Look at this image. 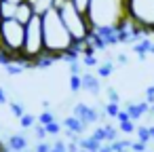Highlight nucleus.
<instances>
[{"mask_svg": "<svg viewBox=\"0 0 154 152\" xmlns=\"http://www.w3.org/2000/svg\"><path fill=\"white\" fill-rule=\"evenodd\" d=\"M150 55H154V45H152V49H150Z\"/></svg>", "mask_w": 154, "mask_h": 152, "instance_id": "37", "label": "nucleus"}, {"mask_svg": "<svg viewBox=\"0 0 154 152\" xmlns=\"http://www.w3.org/2000/svg\"><path fill=\"white\" fill-rule=\"evenodd\" d=\"M152 45H154V42L150 40V36H146V38H141L139 42L131 45V49H133V53H135V55H137V57L143 61V59L150 55V49H152Z\"/></svg>", "mask_w": 154, "mask_h": 152, "instance_id": "11", "label": "nucleus"}, {"mask_svg": "<svg viewBox=\"0 0 154 152\" xmlns=\"http://www.w3.org/2000/svg\"><path fill=\"white\" fill-rule=\"evenodd\" d=\"M116 120H118V123H122V120H131V116H129L127 110H120V114L116 116Z\"/></svg>", "mask_w": 154, "mask_h": 152, "instance_id": "32", "label": "nucleus"}, {"mask_svg": "<svg viewBox=\"0 0 154 152\" xmlns=\"http://www.w3.org/2000/svg\"><path fill=\"white\" fill-rule=\"evenodd\" d=\"M135 135H137V139H139V141H143V144H150V141H152L150 127H146V125H139V127H137V131H135Z\"/></svg>", "mask_w": 154, "mask_h": 152, "instance_id": "18", "label": "nucleus"}, {"mask_svg": "<svg viewBox=\"0 0 154 152\" xmlns=\"http://www.w3.org/2000/svg\"><path fill=\"white\" fill-rule=\"evenodd\" d=\"M51 150H53V146L47 144V141H38L36 148H34V152H51Z\"/></svg>", "mask_w": 154, "mask_h": 152, "instance_id": "30", "label": "nucleus"}, {"mask_svg": "<svg viewBox=\"0 0 154 152\" xmlns=\"http://www.w3.org/2000/svg\"><path fill=\"white\" fill-rule=\"evenodd\" d=\"M5 2H13V5H21V2H26V0H5Z\"/></svg>", "mask_w": 154, "mask_h": 152, "instance_id": "35", "label": "nucleus"}, {"mask_svg": "<svg viewBox=\"0 0 154 152\" xmlns=\"http://www.w3.org/2000/svg\"><path fill=\"white\" fill-rule=\"evenodd\" d=\"M2 21H5V19H2V15H0V26H2Z\"/></svg>", "mask_w": 154, "mask_h": 152, "instance_id": "38", "label": "nucleus"}, {"mask_svg": "<svg viewBox=\"0 0 154 152\" xmlns=\"http://www.w3.org/2000/svg\"><path fill=\"white\" fill-rule=\"evenodd\" d=\"M70 2H72L80 13H87V11H89V7H91V0H70Z\"/></svg>", "mask_w": 154, "mask_h": 152, "instance_id": "25", "label": "nucleus"}, {"mask_svg": "<svg viewBox=\"0 0 154 152\" xmlns=\"http://www.w3.org/2000/svg\"><path fill=\"white\" fill-rule=\"evenodd\" d=\"M59 15H61L63 23H66V28H68V32L72 34V38H74L76 45H85V42L91 38L93 28H91V21H89L87 13H80V11L70 2V0L63 5V9L59 11Z\"/></svg>", "mask_w": 154, "mask_h": 152, "instance_id": "5", "label": "nucleus"}, {"mask_svg": "<svg viewBox=\"0 0 154 152\" xmlns=\"http://www.w3.org/2000/svg\"><path fill=\"white\" fill-rule=\"evenodd\" d=\"M80 61H82L87 68H97V66L101 64V61L97 59V55H82V57H80Z\"/></svg>", "mask_w": 154, "mask_h": 152, "instance_id": "24", "label": "nucleus"}, {"mask_svg": "<svg viewBox=\"0 0 154 152\" xmlns=\"http://www.w3.org/2000/svg\"><path fill=\"white\" fill-rule=\"evenodd\" d=\"M9 110H11V114H13L15 118H21V116L26 114V108H23L21 101H9Z\"/></svg>", "mask_w": 154, "mask_h": 152, "instance_id": "22", "label": "nucleus"}, {"mask_svg": "<svg viewBox=\"0 0 154 152\" xmlns=\"http://www.w3.org/2000/svg\"><path fill=\"white\" fill-rule=\"evenodd\" d=\"M19 125H21V129H32V127H36L38 125V116H34V114H23L21 118H19Z\"/></svg>", "mask_w": 154, "mask_h": 152, "instance_id": "17", "label": "nucleus"}, {"mask_svg": "<svg viewBox=\"0 0 154 152\" xmlns=\"http://www.w3.org/2000/svg\"><path fill=\"white\" fill-rule=\"evenodd\" d=\"M7 146H9V150H13V152H26V148H28V139H26L23 133H15V135H9Z\"/></svg>", "mask_w": 154, "mask_h": 152, "instance_id": "12", "label": "nucleus"}, {"mask_svg": "<svg viewBox=\"0 0 154 152\" xmlns=\"http://www.w3.org/2000/svg\"><path fill=\"white\" fill-rule=\"evenodd\" d=\"M0 15H2V19H15V15H17V5L0 0Z\"/></svg>", "mask_w": 154, "mask_h": 152, "instance_id": "14", "label": "nucleus"}, {"mask_svg": "<svg viewBox=\"0 0 154 152\" xmlns=\"http://www.w3.org/2000/svg\"><path fill=\"white\" fill-rule=\"evenodd\" d=\"M26 40V26L17 19H5L0 26V51H2L11 61H21Z\"/></svg>", "mask_w": 154, "mask_h": 152, "instance_id": "3", "label": "nucleus"}, {"mask_svg": "<svg viewBox=\"0 0 154 152\" xmlns=\"http://www.w3.org/2000/svg\"><path fill=\"white\" fill-rule=\"evenodd\" d=\"M61 129H63V125H61L59 120H55V123L47 125V133H49V135H59V133H61Z\"/></svg>", "mask_w": 154, "mask_h": 152, "instance_id": "26", "label": "nucleus"}, {"mask_svg": "<svg viewBox=\"0 0 154 152\" xmlns=\"http://www.w3.org/2000/svg\"><path fill=\"white\" fill-rule=\"evenodd\" d=\"M146 152H154V150H150V148H148V150H146Z\"/></svg>", "mask_w": 154, "mask_h": 152, "instance_id": "39", "label": "nucleus"}, {"mask_svg": "<svg viewBox=\"0 0 154 152\" xmlns=\"http://www.w3.org/2000/svg\"><path fill=\"white\" fill-rule=\"evenodd\" d=\"M127 17L148 36L154 34V0H125Z\"/></svg>", "mask_w": 154, "mask_h": 152, "instance_id": "6", "label": "nucleus"}, {"mask_svg": "<svg viewBox=\"0 0 154 152\" xmlns=\"http://www.w3.org/2000/svg\"><path fill=\"white\" fill-rule=\"evenodd\" d=\"M87 17L91 21L93 32L108 30V28L118 30L120 23L127 19V5L125 0H91Z\"/></svg>", "mask_w": 154, "mask_h": 152, "instance_id": "2", "label": "nucleus"}, {"mask_svg": "<svg viewBox=\"0 0 154 152\" xmlns=\"http://www.w3.org/2000/svg\"><path fill=\"white\" fill-rule=\"evenodd\" d=\"M106 93H108V101H112V104H120V95H118V91H116L114 87H108Z\"/></svg>", "mask_w": 154, "mask_h": 152, "instance_id": "28", "label": "nucleus"}, {"mask_svg": "<svg viewBox=\"0 0 154 152\" xmlns=\"http://www.w3.org/2000/svg\"><path fill=\"white\" fill-rule=\"evenodd\" d=\"M120 104H112V101H108L106 106H103V114L108 116V118H116L118 114H120Z\"/></svg>", "mask_w": 154, "mask_h": 152, "instance_id": "19", "label": "nucleus"}, {"mask_svg": "<svg viewBox=\"0 0 154 152\" xmlns=\"http://www.w3.org/2000/svg\"><path fill=\"white\" fill-rule=\"evenodd\" d=\"M30 2H32L36 15H45V13H49V11L53 9V2H55V0H30Z\"/></svg>", "mask_w": 154, "mask_h": 152, "instance_id": "15", "label": "nucleus"}, {"mask_svg": "<svg viewBox=\"0 0 154 152\" xmlns=\"http://www.w3.org/2000/svg\"><path fill=\"white\" fill-rule=\"evenodd\" d=\"M72 114H74V116H78V118H80L82 123H87V125H93V123H97L101 116H106V114H101L95 106H89V104H85V101L74 104Z\"/></svg>", "mask_w": 154, "mask_h": 152, "instance_id": "7", "label": "nucleus"}, {"mask_svg": "<svg viewBox=\"0 0 154 152\" xmlns=\"http://www.w3.org/2000/svg\"><path fill=\"white\" fill-rule=\"evenodd\" d=\"M55 120H57V118H55V112H53V110H42V112L38 114V123L45 125V127L51 125V123H55Z\"/></svg>", "mask_w": 154, "mask_h": 152, "instance_id": "20", "label": "nucleus"}, {"mask_svg": "<svg viewBox=\"0 0 154 152\" xmlns=\"http://www.w3.org/2000/svg\"><path fill=\"white\" fill-rule=\"evenodd\" d=\"M148 150V144H143V141H139V139H135L133 144H131V152H146Z\"/></svg>", "mask_w": 154, "mask_h": 152, "instance_id": "29", "label": "nucleus"}, {"mask_svg": "<svg viewBox=\"0 0 154 152\" xmlns=\"http://www.w3.org/2000/svg\"><path fill=\"white\" fill-rule=\"evenodd\" d=\"M78 146H80L82 150H89V152H99L103 144L97 141L93 135H89V137H78Z\"/></svg>", "mask_w": 154, "mask_h": 152, "instance_id": "13", "label": "nucleus"}, {"mask_svg": "<svg viewBox=\"0 0 154 152\" xmlns=\"http://www.w3.org/2000/svg\"><path fill=\"white\" fill-rule=\"evenodd\" d=\"M82 74H70V91L72 93H78L82 91Z\"/></svg>", "mask_w": 154, "mask_h": 152, "instance_id": "21", "label": "nucleus"}, {"mask_svg": "<svg viewBox=\"0 0 154 152\" xmlns=\"http://www.w3.org/2000/svg\"><path fill=\"white\" fill-rule=\"evenodd\" d=\"M34 15H36V11H34V7H32L30 0H26V2L17 5V15H15V19H17L19 23L28 26V23H30V19H32Z\"/></svg>", "mask_w": 154, "mask_h": 152, "instance_id": "10", "label": "nucleus"}, {"mask_svg": "<svg viewBox=\"0 0 154 152\" xmlns=\"http://www.w3.org/2000/svg\"><path fill=\"white\" fill-rule=\"evenodd\" d=\"M45 34H42V15H34L30 23L26 26V40L21 51V64L26 68H32L36 59L45 55Z\"/></svg>", "mask_w": 154, "mask_h": 152, "instance_id": "4", "label": "nucleus"}, {"mask_svg": "<svg viewBox=\"0 0 154 152\" xmlns=\"http://www.w3.org/2000/svg\"><path fill=\"white\" fill-rule=\"evenodd\" d=\"M70 74H82L80 72V61H72L70 64Z\"/></svg>", "mask_w": 154, "mask_h": 152, "instance_id": "31", "label": "nucleus"}, {"mask_svg": "<svg viewBox=\"0 0 154 152\" xmlns=\"http://www.w3.org/2000/svg\"><path fill=\"white\" fill-rule=\"evenodd\" d=\"M34 133H36V139H38V141H45V139H47V135H49V133H47V127H45V125H40V123L34 127Z\"/></svg>", "mask_w": 154, "mask_h": 152, "instance_id": "27", "label": "nucleus"}, {"mask_svg": "<svg viewBox=\"0 0 154 152\" xmlns=\"http://www.w3.org/2000/svg\"><path fill=\"white\" fill-rule=\"evenodd\" d=\"M42 34H45V51L49 55H53L57 61L63 59L66 53L76 49L72 34L68 32L59 11H55V9H51L49 13L42 15Z\"/></svg>", "mask_w": 154, "mask_h": 152, "instance_id": "1", "label": "nucleus"}, {"mask_svg": "<svg viewBox=\"0 0 154 152\" xmlns=\"http://www.w3.org/2000/svg\"><path fill=\"white\" fill-rule=\"evenodd\" d=\"M114 74V61H101L99 66H97V76L99 78H110Z\"/></svg>", "mask_w": 154, "mask_h": 152, "instance_id": "16", "label": "nucleus"}, {"mask_svg": "<svg viewBox=\"0 0 154 152\" xmlns=\"http://www.w3.org/2000/svg\"><path fill=\"white\" fill-rule=\"evenodd\" d=\"M116 61H118V64H120V66H125V64H127V61H129V57H127V55H125V53H118V55H116Z\"/></svg>", "mask_w": 154, "mask_h": 152, "instance_id": "34", "label": "nucleus"}, {"mask_svg": "<svg viewBox=\"0 0 154 152\" xmlns=\"http://www.w3.org/2000/svg\"><path fill=\"white\" fill-rule=\"evenodd\" d=\"M82 91L91 93V95H99L101 93V82H99V76L97 74H91V72H82Z\"/></svg>", "mask_w": 154, "mask_h": 152, "instance_id": "8", "label": "nucleus"}, {"mask_svg": "<svg viewBox=\"0 0 154 152\" xmlns=\"http://www.w3.org/2000/svg\"><path fill=\"white\" fill-rule=\"evenodd\" d=\"M125 110L129 112L131 120H135V123H137L141 116H146V114L150 112V104H148V101H129Z\"/></svg>", "mask_w": 154, "mask_h": 152, "instance_id": "9", "label": "nucleus"}, {"mask_svg": "<svg viewBox=\"0 0 154 152\" xmlns=\"http://www.w3.org/2000/svg\"><path fill=\"white\" fill-rule=\"evenodd\" d=\"M5 104H9V97H7V91L0 87V106H5Z\"/></svg>", "mask_w": 154, "mask_h": 152, "instance_id": "33", "label": "nucleus"}, {"mask_svg": "<svg viewBox=\"0 0 154 152\" xmlns=\"http://www.w3.org/2000/svg\"><path fill=\"white\" fill-rule=\"evenodd\" d=\"M150 133H152V141H154V125H150Z\"/></svg>", "mask_w": 154, "mask_h": 152, "instance_id": "36", "label": "nucleus"}, {"mask_svg": "<svg viewBox=\"0 0 154 152\" xmlns=\"http://www.w3.org/2000/svg\"><path fill=\"white\" fill-rule=\"evenodd\" d=\"M118 129H120V133L131 135L137 131V125H135V120H122V123H118Z\"/></svg>", "mask_w": 154, "mask_h": 152, "instance_id": "23", "label": "nucleus"}]
</instances>
